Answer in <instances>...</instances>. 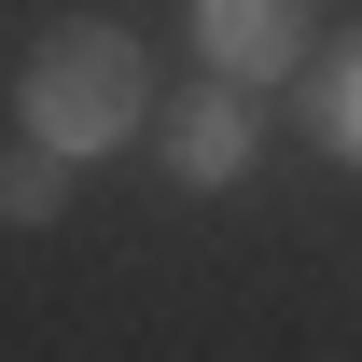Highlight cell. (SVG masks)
Here are the masks:
<instances>
[{
  "mask_svg": "<svg viewBox=\"0 0 362 362\" xmlns=\"http://www.w3.org/2000/svg\"><path fill=\"white\" fill-rule=\"evenodd\" d=\"M28 139L42 153H112V139L139 126V42L126 28H98V14H70V28H42L28 42Z\"/></svg>",
  "mask_w": 362,
  "mask_h": 362,
  "instance_id": "obj_1",
  "label": "cell"
},
{
  "mask_svg": "<svg viewBox=\"0 0 362 362\" xmlns=\"http://www.w3.org/2000/svg\"><path fill=\"white\" fill-rule=\"evenodd\" d=\"M195 42L223 84H279L293 42H307V0H195Z\"/></svg>",
  "mask_w": 362,
  "mask_h": 362,
  "instance_id": "obj_2",
  "label": "cell"
},
{
  "mask_svg": "<svg viewBox=\"0 0 362 362\" xmlns=\"http://www.w3.org/2000/svg\"><path fill=\"white\" fill-rule=\"evenodd\" d=\"M168 168L195 181V195H223V181L251 168V84H209V98H195V112L168 126Z\"/></svg>",
  "mask_w": 362,
  "mask_h": 362,
  "instance_id": "obj_3",
  "label": "cell"
},
{
  "mask_svg": "<svg viewBox=\"0 0 362 362\" xmlns=\"http://www.w3.org/2000/svg\"><path fill=\"white\" fill-rule=\"evenodd\" d=\"M320 139H334V153L362 168V42L334 56V70H320Z\"/></svg>",
  "mask_w": 362,
  "mask_h": 362,
  "instance_id": "obj_4",
  "label": "cell"
},
{
  "mask_svg": "<svg viewBox=\"0 0 362 362\" xmlns=\"http://www.w3.org/2000/svg\"><path fill=\"white\" fill-rule=\"evenodd\" d=\"M56 209V153H14V168H0V223H42Z\"/></svg>",
  "mask_w": 362,
  "mask_h": 362,
  "instance_id": "obj_5",
  "label": "cell"
}]
</instances>
